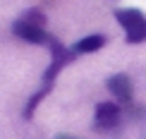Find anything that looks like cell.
I'll return each mask as SVG.
<instances>
[{
	"label": "cell",
	"mask_w": 146,
	"mask_h": 139,
	"mask_svg": "<svg viewBox=\"0 0 146 139\" xmlns=\"http://www.w3.org/2000/svg\"><path fill=\"white\" fill-rule=\"evenodd\" d=\"M122 122V106L115 103V101H103L96 106L94 113V127L98 132H113L120 127Z\"/></svg>",
	"instance_id": "277c9868"
},
{
	"label": "cell",
	"mask_w": 146,
	"mask_h": 139,
	"mask_svg": "<svg viewBox=\"0 0 146 139\" xmlns=\"http://www.w3.org/2000/svg\"><path fill=\"white\" fill-rule=\"evenodd\" d=\"M46 24H48L46 15H43L41 10L31 7V10L24 12L22 17H17V19H15V24H12V34H15L17 39L27 41V43L46 46V48H48V43H50L55 36L46 31Z\"/></svg>",
	"instance_id": "6da1fadb"
},
{
	"label": "cell",
	"mask_w": 146,
	"mask_h": 139,
	"mask_svg": "<svg viewBox=\"0 0 146 139\" xmlns=\"http://www.w3.org/2000/svg\"><path fill=\"white\" fill-rule=\"evenodd\" d=\"M58 139H77V137H70V134H60Z\"/></svg>",
	"instance_id": "52a82bcc"
},
{
	"label": "cell",
	"mask_w": 146,
	"mask_h": 139,
	"mask_svg": "<svg viewBox=\"0 0 146 139\" xmlns=\"http://www.w3.org/2000/svg\"><path fill=\"white\" fill-rule=\"evenodd\" d=\"M106 86H108V91L113 94L115 103H120L122 108H125V106H132V98H134V86H132L129 74H125V72H117V74L108 77Z\"/></svg>",
	"instance_id": "5b68a950"
},
{
	"label": "cell",
	"mask_w": 146,
	"mask_h": 139,
	"mask_svg": "<svg viewBox=\"0 0 146 139\" xmlns=\"http://www.w3.org/2000/svg\"><path fill=\"white\" fill-rule=\"evenodd\" d=\"M48 51H50V65H48L46 72H43V84H41V86L48 89V91H53V84H55L58 74L67 67L77 55H74L72 48H67L65 43H60L58 39H53L50 43H48Z\"/></svg>",
	"instance_id": "3957f363"
},
{
	"label": "cell",
	"mask_w": 146,
	"mask_h": 139,
	"mask_svg": "<svg viewBox=\"0 0 146 139\" xmlns=\"http://www.w3.org/2000/svg\"><path fill=\"white\" fill-rule=\"evenodd\" d=\"M106 43H108V39L103 34H89V36H84V39H79L77 43L72 46V51H74V55H89V53L101 51Z\"/></svg>",
	"instance_id": "8992f818"
},
{
	"label": "cell",
	"mask_w": 146,
	"mask_h": 139,
	"mask_svg": "<svg viewBox=\"0 0 146 139\" xmlns=\"http://www.w3.org/2000/svg\"><path fill=\"white\" fill-rule=\"evenodd\" d=\"M115 19L122 27L127 43L137 46L146 41V15L137 7H122V10H115Z\"/></svg>",
	"instance_id": "7a4b0ae2"
}]
</instances>
